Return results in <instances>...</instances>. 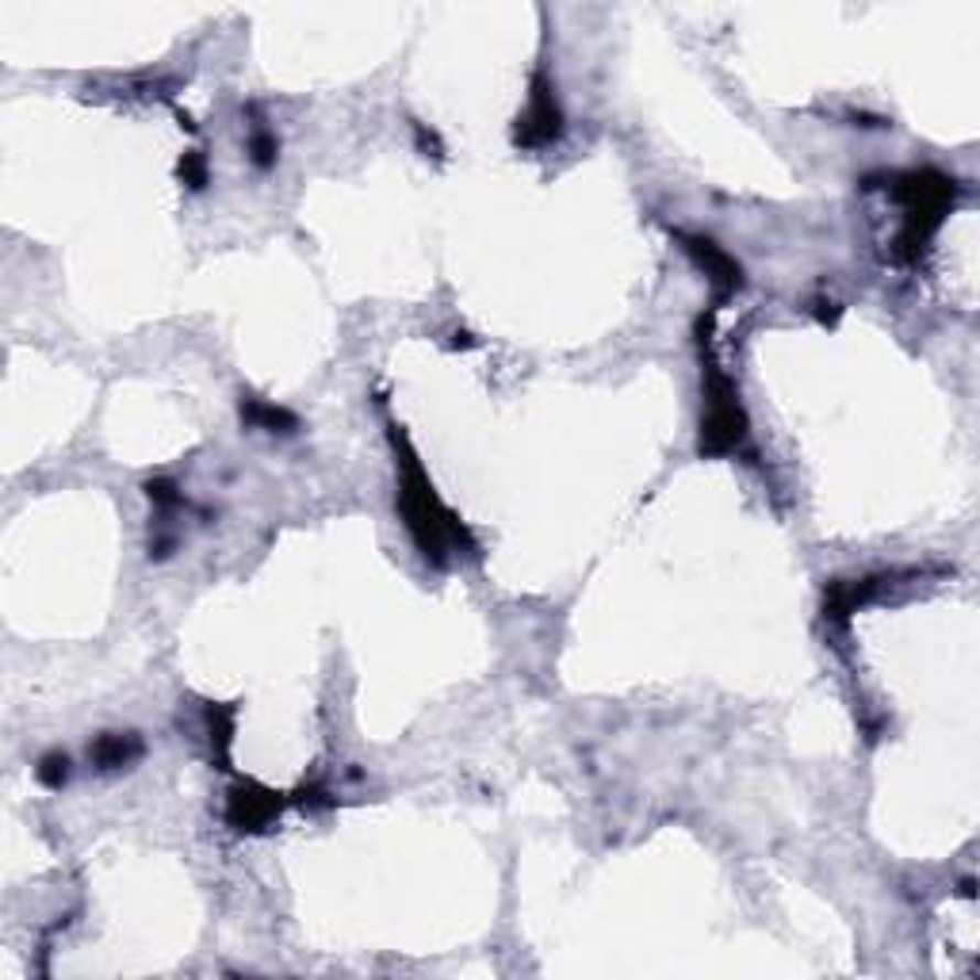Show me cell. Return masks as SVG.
Segmentation results:
<instances>
[{"mask_svg": "<svg viewBox=\"0 0 980 980\" xmlns=\"http://www.w3.org/2000/svg\"><path fill=\"white\" fill-rule=\"evenodd\" d=\"M92 762L100 770H123V766H131L134 759H139L142 754V739L139 736H131V732H111V736H100L92 743Z\"/></svg>", "mask_w": 980, "mask_h": 980, "instance_id": "obj_7", "label": "cell"}, {"mask_svg": "<svg viewBox=\"0 0 980 980\" xmlns=\"http://www.w3.org/2000/svg\"><path fill=\"white\" fill-rule=\"evenodd\" d=\"M280 808H284V801H280L276 793L257 790V785H242V790L230 793L227 819L238 831H261V827H269L272 819L280 816Z\"/></svg>", "mask_w": 980, "mask_h": 980, "instance_id": "obj_5", "label": "cell"}, {"mask_svg": "<svg viewBox=\"0 0 980 980\" xmlns=\"http://www.w3.org/2000/svg\"><path fill=\"white\" fill-rule=\"evenodd\" d=\"M181 176L192 184V188H204V184H207V162H204V154H199V150H192V154L181 157Z\"/></svg>", "mask_w": 980, "mask_h": 980, "instance_id": "obj_13", "label": "cell"}, {"mask_svg": "<svg viewBox=\"0 0 980 980\" xmlns=\"http://www.w3.org/2000/svg\"><path fill=\"white\" fill-rule=\"evenodd\" d=\"M146 494H150V502H154L157 510H176V505L184 502V494H181V490H176L173 479H150V483H146Z\"/></svg>", "mask_w": 980, "mask_h": 980, "instance_id": "obj_12", "label": "cell"}, {"mask_svg": "<svg viewBox=\"0 0 980 980\" xmlns=\"http://www.w3.org/2000/svg\"><path fill=\"white\" fill-rule=\"evenodd\" d=\"M35 777L46 785V790H62V785H66V777H69V759L62 751L43 754V759H39V766H35Z\"/></svg>", "mask_w": 980, "mask_h": 980, "instance_id": "obj_10", "label": "cell"}, {"mask_svg": "<svg viewBox=\"0 0 980 980\" xmlns=\"http://www.w3.org/2000/svg\"><path fill=\"white\" fill-rule=\"evenodd\" d=\"M242 417L257 429L269 433H292L295 429V414H287L284 406H272L264 399H242Z\"/></svg>", "mask_w": 980, "mask_h": 980, "instance_id": "obj_8", "label": "cell"}, {"mask_svg": "<svg viewBox=\"0 0 980 980\" xmlns=\"http://www.w3.org/2000/svg\"><path fill=\"white\" fill-rule=\"evenodd\" d=\"M399 502H403V518H406V529L410 536L417 541V548L425 552V559H433V564H445L448 552L453 548H476L468 536V529L460 525V521L453 518V513L440 505V498L433 494L429 479H425L422 464L414 460V456L406 453L403 445V476H399Z\"/></svg>", "mask_w": 980, "mask_h": 980, "instance_id": "obj_1", "label": "cell"}, {"mask_svg": "<svg viewBox=\"0 0 980 980\" xmlns=\"http://www.w3.org/2000/svg\"><path fill=\"white\" fill-rule=\"evenodd\" d=\"M276 150H280L276 134L264 131V127H257V131L249 134V157H253V165L269 168L272 162H276Z\"/></svg>", "mask_w": 980, "mask_h": 980, "instance_id": "obj_11", "label": "cell"}, {"mask_svg": "<svg viewBox=\"0 0 980 980\" xmlns=\"http://www.w3.org/2000/svg\"><path fill=\"white\" fill-rule=\"evenodd\" d=\"M207 728H211V743L215 751H219V759H227V747L230 739H235V709L211 705V709H207Z\"/></svg>", "mask_w": 980, "mask_h": 980, "instance_id": "obj_9", "label": "cell"}, {"mask_svg": "<svg viewBox=\"0 0 980 980\" xmlns=\"http://www.w3.org/2000/svg\"><path fill=\"white\" fill-rule=\"evenodd\" d=\"M686 249L697 257V264L709 272V280H712V287H717V295L739 292V284H743V269H739L736 257H728L725 249H720L717 242H709V238H686Z\"/></svg>", "mask_w": 980, "mask_h": 980, "instance_id": "obj_6", "label": "cell"}, {"mask_svg": "<svg viewBox=\"0 0 980 980\" xmlns=\"http://www.w3.org/2000/svg\"><path fill=\"white\" fill-rule=\"evenodd\" d=\"M747 440V414L739 406L736 383L725 372H709V410L701 422V453L728 456L743 448Z\"/></svg>", "mask_w": 980, "mask_h": 980, "instance_id": "obj_3", "label": "cell"}, {"mask_svg": "<svg viewBox=\"0 0 980 980\" xmlns=\"http://www.w3.org/2000/svg\"><path fill=\"white\" fill-rule=\"evenodd\" d=\"M564 131V111H559V100L552 92L548 77L536 74L533 77V96H529V108L518 123V142L521 146H548V142L559 139Z\"/></svg>", "mask_w": 980, "mask_h": 980, "instance_id": "obj_4", "label": "cell"}, {"mask_svg": "<svg viewBox=\"0 0 980 980\" xmlns=\"http://www.w3.org/2000/svg\"><path fill=\"white\" fill-rule=\"evenodd\" d=\"M954 192H958V181L935 173V168H923V173H904L893 176V196L904 204V235H900V249L907 257H915V249L927 246L930 235L943 222L946 207H950Z\"/></svg>", "mask_w": 980, "mask_h": 980, "instance_id": "obj_2", "label": "cell"}]
</instances>
